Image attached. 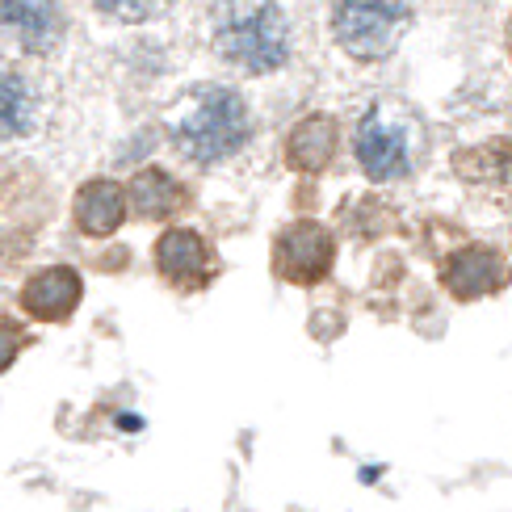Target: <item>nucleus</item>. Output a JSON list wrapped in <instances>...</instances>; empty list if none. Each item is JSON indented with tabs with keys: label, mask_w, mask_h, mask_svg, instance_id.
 Wrapping results in <instances>:
<instances>
[{
	"label": "nucleus",
	"mask_w": 512,
	"mask_h": 512,
	"mask_svg": "<svg viewBox=\"0 0 512 512\" xmlns=\"http://www.w3.org/2000/svg\"><path fill=\"white\" fill-rule=\"evenodd\" d=\"M252 135L248 101L227 84H194L168 114V139L194 164H223L244 152Z\"/></svg>",
	"instance_id": "nucleus-1"
},
{
	"label": "nucleus",
	"mask_w": 512,
	"mask_h": 512,
	"mask_svg": "<svg viewBox=\"0 0 512 512\" xmlns=\"http://www.w3.org/2000/svg\"><path fill=\"white\" fill-rule=\"evenodd\" d=\"M353 156L370 181H403L424 156V122L412 105L382 97L353 126Z\"/></svg>",
	"instance_id": "nucleus-2"
},
{
	"label": "nucleus",
	"mask_w": 512,
	"mask_h": 512,
	"mask_svg": "<svg viewBox=\"0 0 512 512\" xmlns=\"http://www.w3.org/2000/svg\"><path fill=\"white\" fill-rule=\"evenodd\" d=\"M215 55L244 76L286 68L294 55L290 21L277 5H223L215 9Z\"/></svg>",
	"instance_id": "nucleus-3"
},
{
	"label": "nucleus",
	"mask_w": 512,
	"mask_h": 512,
	"mask_svg": "<svg viewBox=\"0 0 512 512\" xmlns=\"http://www.w3.org/2000/svg\"><path fill=\"white\" fill-rule=\"evenodd\" d=\"M412 26L408 5H374V0H345L332 9V38L340 51L357 63H378L387 59L399 38Z\"/></svg>",
	"instance_id": "nucleus-4"
},
{
	"label": "nucleus",
	"mask_w": 512,
	"mask_h": 512,
	"mask_svg": "<svg viewBox=\"0 0 512 512\" xmlns=\"http://www.w3.org/2000/svg\"><path fill=\"white\" fill-rule=\"evenodd\" d=\"M336 265V236L315 223V219H298L286 223L273 240V273L286 286H319L328 282V273Z\"/></svg>",
	"instance_id": "nucleus-5"
},
{
	"label": "nucleus",
	"mask_w": 512,
	"mask_h": 512,
	"mask_svg": "<svg viewBox=\"0 0 512 512\" xmlns=\"http://www.w3.org/2000/svg\"><path fill=\"white\" fill-rule=\"evenodd\" d=\"M156 273L181 294H198L219 277V256L202 231L194 227H164L152 248Z\"/></svg>",
	"instance_id": "nucleus-6"
},
{
	"label": "nucleus",
	"mask_w": 512,
	"mask_h": 512,
	"mask_svg": "<svg viewBox=\"0 0 512 512\" xmlns=\"http://www.w3.org/2000/svg\"><path fill=\"white\" fill-rule=\"evenodd\" d=\"M508 261L504 252L492 248V244H466V248H454L445 256L441 265V286L450 290L458 303H475V298H487V294H500L508 286Z\"/></svg>",
	"instance_id": "nucleus-7"
},
{
	"label": "nucleus",
	"mask_w": 512,
	"mask_h": 512,
	"mask_svg": "<svg viewBox=\"0 0 512 512\" xmlns=\"http://www.w3.org/2000/svg\"><path fill=\"white\" fill-rule=\"evenodd\" d=\"M84 298V277L72 265H42L17 290V303L34 324H63Z\"/></svg>",
	"instance_id": "nucleus-8"
},
{
	"label": "nucleus",
	"mask_w": 512,
	"mask_h": 512,
	"mask_svg": "<svg viewBox=\"0 0 512 512\" xmlns=\"http://www.w3.org/2000/svg\"><path fill=\"white\" fill-rule=\"evenodd\" d=\"M126 202H131V210L143 223H173L194 206V194H189V185L177 181L168 168L147 164L126 181Z\"/></svg>",
	"instance_id": "nucleus-9"
},
{
	"label": "nucleus",
	"mask_w": 512,
	"mask_h": 512,
	"mask_svg": "<svg viewBox=\"0 0 512 512\" xmlns=\"http://www.w3.org/2000/svg\"><path fill=\"white\" fill-rule=\"evenodd\" d=\"M68 30V17L55 5H0V42L13 55H47Z\"/></svg>",
	"instance_id": "nucleus-10"
},
{
	"label": "nucleus",
	"mask_w": 512,
	"mask_h": 512,
	"mask_svg": "<svg viewBox=\"0 0 512 512\" xmlns=\"http://www.w3.org/2000/svg\"><path fill=\"white\" fill-rule=\"evenodd\" d=\"M126 210H131L126 185H118L114 177H89L72 198V223L80 236L105 240L126 223Z\"/></svg>",
	"instance_id": "nucleus-11"
},
{
	"label": "nucleus",
	"mask_w": 512,
	"mask_h": 512,
	"mask_svg": "<svg viewBox=\"0 0 512 512\" xmlns=\"http://www.w3.org/2000/svg\"><path fill=\"white\" fill-rule=\"evenodd\" d=\"M336 143H340V126L332 114H307V118H298L290 126V135H286V164L294 168V173H324V168L336 160Z\"/></svg>",
	"instance_id": "nucleus-12"
},
{
	"label": "nucleus",
	"mask_w": 512,
	"mask_h": 512,
	"mask_svg": "<svg viewBox=\"0 0 512 512\" xmlns=\"http://www.w3.org/2000/svg\"><path fill=\"white\" fill-rule=\"evenodd\" d=\"M38 118V97L30 89V80L21 76H0V139H21L34 131Z\"/></svg>",
	"instance_id": "nucleus-13"
},
{
	"label": "nucleus",
	"mask_w": 512,
	"mask_h": 512,
	"mask_svg": "<svg viewBox=\"0 0 512 512\" xmlns=\"http://www.w3.org/2000/svg\"><path fill=\"white\" fill-rule=\"evenodd\" d=\"M30 345V332L17 324V319H9V315H0V374H5L13 361L21 357V349Z\"/></svg>",
	"instance_id": "nucleus-14"
},
{
	"label": "nucleus",
	"mask_w": 512,
	"mask_h": 512,
	"mask_svg": "<svg viewBox=\"0 0 512 512\" xmlns=\"http://www.w3.org/2000/svg\"><path fill=\"white\" fill-rule=\"evenodd\" d=\"M101 13H114V17H160L164 9L160 5H110V0H105V5H97Z\"/></svg>",
	"instance_id": "nucleus-15"
}]
</instances>
